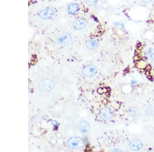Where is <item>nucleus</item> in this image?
<instances>
[{
    "label": "nucleus",
    "instance_id": "10",
    "mask_svg": "<svg viewBox=\"0 0 154 152\" xmlns=\"http://www.w3.org/2000/svg\"><path fill=\"white\" fill-rule=\"evenodd\" d=\"M79 9V7L78 5L76 3H72L68 7V11L70 15H74L78 11Z\"/></svg>",
    "mask_w": 154,
    "mask_h": 152
},
{
    "label": "nucleus",
    "instance_id": "5",
    "mask_svg": "<svg viewBox=\"0 0 154 152\" xmlns=\"http://www.w3.org/2000/svg\"><path fill=\"white\" fill-rule=\"evenodd\" d=\"M55 15V11L51 8L43 9L39 13V17L43 20H48L51 18Z\"/></svg>",
    "mask_w": 154,
    "mask_h": 152
},
{
    "label": "nucleus",
    "instance_id": "14",
    "mask_svg": "<svg viewBox=\"0 0 154 152\" xmlns=\"http://www.w3.org/2000/svg\"><path fill=\"white\" fill-rule=\"evenodd\" d=\"M32 1H38V0H32Z\"/></svg>",
    "mask_w": 154,
    "mask_h": 152
},
{
    "label": "nucleus",
    "instance_id": "6",
    "mask_svg": "<svg viewBox=\"0 0 154 152\" xmlns=\"http://www.w3.org/2000/svg\"><path fill=\"white\" fill-rule=\"evenodd\" d=\"M100 116L104 121H108L112 118L113 114L109 108H104L100 111Z\"/></svg>",
    "mask_w": 154,
    "mask_h": 152
},
{
    "label": "nucleus",
    "instance_id": "9",
    "mask_svg": "<svg viewBox=\"0 0 154 152\" xmlns=\"http://www.w3.org/2000/svg\"><path fill=\"white\" fill-rule=\"evenodd\" d=\"M78 128L81 132L83 133H87L91 129V125L86 121H82L79 124Z\"/></svg>",
    "mask_w": 154,
    "mask_h": 152
},
{
    "label": "nucleus",
    "instance_id": "1",
    "mask_svg": "<svg viewBox=\"0 0 154 152\" xmlns=\"http://www.w3.org/2000/svg\"><path fill=\"white\" fill-rule=\"evenodd\" d=\"M55 82L50 78H44L41 80L38 87L39 89L43 92H49L53 90L55 87Z\"/></svg>",
    "mask_w": 154,
    "mask_h": 152
},
{
    "label": "nucleus",
    "instance_id": "13",
    "mask_svg": "<svg viewBox=\"0 0 154 152\" xmlns=\"http://www.w3.org/2000/svg\"><path fill=\"white\" fill-rule=\"evenodd\" d=\"M153 0H142V2L145 4H148L150 2H152Z\"/></svg>",
    "mask_w": 154,
    "mask_h": 152
},
{
    "label": "nucleus",
    "instance_id": "3",
    "mask_svg": "<svg viewBox=\"0 0 154 152\" xmlns=\"http://www.w3.org/2000/svg\"><path fill=\"white\" fill-rule=\"evenodd\" d=\"M97 71V68L93 65H89L85 67L83 69V74L87 77L91 78L96 74Z\"/></svg>",
    "mask_w": 154,
    "mask_h": 152
},
{
    "label": "nucleus",
    "instance_id": "12",
    "mask_svg": "<svg viewBox=\"0 0 154 152\" xmlns=\"http://www.w3.org/2000/svg\"><path fill=\"white\" fill-rule=\"evenodd\" d=\"M85 2L89 6H95L97 4L98 0H84Z\"/></svg>",
    "mask_w": 154,
    "mask_h": 152
},
{
    "label": "nucleus",
    "instance_id": "2",
    "mask_svg": "<svg viewBox=\"0 0 154 152\" xmlns=\"http://www.w3.org/2000/svg\"><path fill=\"white\" fill-rule=\"evenodd\" d=\"M67 144L68 146L72 149L79 150L84 147V142L81 138L74 137L68 140Z\"/></svg>",
    "mask_w": 154,
    "mask_h": 152
},
{
    "label": "nucleus",
    "instance_id": "7",
    "mask_svg": "<svg viewBox=\"0 0 154 152\" xmlns=\"http://www.w3.org/2000/svg\"><path fill=\"white\" fill-rule=\"evenodd\" d=\"M86 22L83 19H78L76 20L73 23V26L75 29L77 30H82L86 27Z\"/></svg>",
    "mask_w": 154,
    "mask_h": 152
},
{
    "label": "nucleus",
    "instance_id": "4",
    "mask_svg": "<svg viewBox=\"0 0 154 152\" xmlns=\"http://www.w3.org/2000/svg\"><path fill=\"white\" fill-rule=\"evenodd\" d=\"M72 41V36L70 34L65 33L62 34L58 38V42L61 45L67 46L70 45Z\"/></svg>",
    "mask_w": 154,
    "mask_h": 152
},
{
    "label": "nucleus",
    "instance_id": "8",
    "mask_svg": "<svg viewBox=\"0 0 154 152\" xmlns=\"http://www.w3.org/2000/svg\"><path fill=\"white\" fill-rule=\"evenodd\" d=\"M142 143L139 139H134L131 141L129 147L133 151H139L142 148Z\"/></svg>",
    "mask_w": 154,
    "mask_h": 152
},
{
    "label": "nucleus",
    "instance_id": "11",
    "mask_svg": "<svg viewBox=\"0 0 154 152\" xmlns=\"http://www.w3.org/2000/svg\"><path fill=\"white\" fill-rule=\"evenodd\" d=\"M98 42L97 40L95 39H92L89 40L86 45L87 48L89 50H94L97 47Z\"/></svg>",
    "mask_w": 154,
    "mask_h": 152
}]
</instances>
